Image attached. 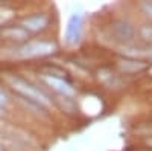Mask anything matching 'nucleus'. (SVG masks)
Here are the masks:
<instances>
[{
  "instance_id": "9",
  "label": "nucleus",
  "mask_w": 152,
  "mask_h": 151,
  "mask_svg": "<svg viewBox=\"0 0 152 151\" xmlns=\"http://www.w3.org/2000/svg\"><path fill=\"white\" fill-rule=\"evenodd\" d=\"M151 57H152V54H151Z\"/></svg>"
},
{
  "instance_id": "8",
  "label": "nucleus",
  "mask_w": 152,
  "mask_h": 151,
  "mask_svg": "<svg viewBox=\"0 0 152 151\" xmlns=\"http://www.w3.org/2000/svg\"><path fill=\"white\" fill-rule=\"evenodd\" d=\"M6 104V95L3 93V90H0V105Z\"/></svg>"
},
{
  "instance_id": "1",
  "label": "nucleus",
  "mask_w": 152,
  "mask_h": 151,
  "mask_svg": "<svg viewBox=\"0 0 152 151\" xmlns=\"http://www.w3.org/2000/svg\"><path fill=\"white\" fill-rule=\"evenodd\" d=\"M56 50V46L52 41H44V40H37V41H28L21 44L15 55L18 58H37V57H46L50 55Z\"/></svg>"
},
{
  "instance_id": "6",
  "label": "nucleus",
  "mask_w": 152,
  "mask_h": 151,
  "mask_svg": "<svg viewBox=\"0 0 152 151\" xmlns=\"http://www.w3.org/2000/svg\"><path fill=\"white\" fill-rule=\"evenodd\" d=\"M2 35L6 37V38H9V40H24V38H28L29 32L21 26H15V28L9 26V28L2 31Z\"/></svg>"
},
{
  "instance_id": "3",
  "label": "nucleus",
  "mask_w": 152,
  "mask_h": 151,
  "mask_svg": "<svg viewBox=\"0 0 152 151\" xmlns=\"http://www.w3.org/2000/svg\"><path fill=\"white\" fill-rule=\"evenodd\" d=\"M81 34H82V17H81V14H72L67 21V28H66L67 43L76 44L81 38Z\"/></svg>"
},
{
  "instance_id": "2",
  "label": "nucleus",
  "mask_w": 152,
  "mask_h": 151,
  "mask_svg": "<svg viewBox=\"0 0 152 151\" xmlns=\"http://www.w3.org/2000/svg\"><path fill=\"white\" fill-rule=\"evenodd\" d=\"M11 84L18 93H21L24 98L34 101V102L40 104V105H49L50 104L49 96L44 92H41L40 89H37V87H34L32 84H29L28 81L15 77V78H11Z\"/></svg>"
},
{
  "instance_id": "7",
  "label": "nucleus",
  "mask_w": 152,
  "mask_h": 151,
  "mask_svg": "<svg viewBox=\"0 0 152 151\" xmlns=\"http://www.w3.org/2000/svg\"><path fill=\"white\" fill-rule=\"evenodd\" d=\"M114 29H116V34H117V37L119 38H122V40H129L131 37H132V28L129 26L128 23H117L116 26H114Z\"/></svg>"
},
{
  "instance_id": "4",
  "label": "nucleus",
  "mask_w": 152,
  "mask_h": 151,
  "mask_svg": "<svg viewBox=\"0 0 152 151\" xmlns=\"http://www.w3.org/2000/svg\"><path fill=\"white\" fill-rule=\"evenodd\" d=\"M47 24H49V17L46 14H34L21 21V28H24L28 32H38L46 29Z\"/></svg>"
},
{
  "instance_id": "5",
  "label": "nucleus",
  "mask_w": 152,
  "mask_h": 151,
  "mask_svg": "<svg viewBox=\"0 0 152 151\" xmlns=\"http://www.w3.org/2000/svg\"><path fill=\"white\" fill-rule=\"evenodd\" d=\"M44 77V81L52 87V89L55 90V92H58V93H61L62 96H72L73 93H75V90H73V87L67 82V81H64V78H58V77H47V75H43Z\"/></svg>"
}]
</instances>
